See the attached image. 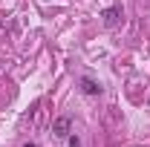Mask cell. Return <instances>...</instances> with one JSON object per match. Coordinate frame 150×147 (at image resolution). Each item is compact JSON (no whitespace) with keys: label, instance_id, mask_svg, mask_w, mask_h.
Instances as JSON below:
<instances>
[{"label":"cell","instance_id":"6da1fadb","mask_svg":"<svg viewBox=\"0 0 150 147\" xmlns=\"http://www.w3.org/2000/svg\"><path fill=\"white\" fill-rule=\"evenodd\" d=\"M69 133H72L69 115H58L55 121H52V136H58V139H69Z\"/></svg>","mask_w":150,"mask_h":147},{"label":"cell","instance_id":"3957f363","mask_svg":"<svg viewBox=\"0 0 150 147\" xmlns=\"http://www.w3.org/2000/svg\"><path fill=\"white\" fill-rule=\"evenodd\" d=\"M81 92L84 95H101V84L93 78H81Z\"/></svg>","mask_w":150,"mask_h":147},{"label":"cell","instance_id":"277c9868","mask_svg":"<svg viewBox=\"0 0 150 147\" xmlns=\"http://www.w3.org/2000/svg\"><path fill=\"white\" fill-rule=\"evenodd\" d=\"M69 147H81V139L78 136H69Z\"/></svg>","mask_w":150,"mask_h":147},{"label":"cell","instance_id":"7a4b0ae2","mask_svg":"<svg viewBox=\"0 0 150 147\" xmlns=\"http://www.w3.org/2000/svg\"><path fill=\"white\" fill-rule=\"evenodd\" d=\"M101 18H104V26H110V29H112V26L121 20V6H110V9H104Z\"/></svg>","mask_w":150,"mask_h":147},{"label":"cell","instance_id":"5b68a950","mask_svg":"<svg viewBox=\"0 0 150 147\" xmlns=\"http://www.w3.org/2000/svg\"><path fill=\"white\" fill-rule=\"evenodd\" d=\"M23 147H38V144H23Z\"/></svg>","mask_w":150,"mask_h":147}]
</instances>
